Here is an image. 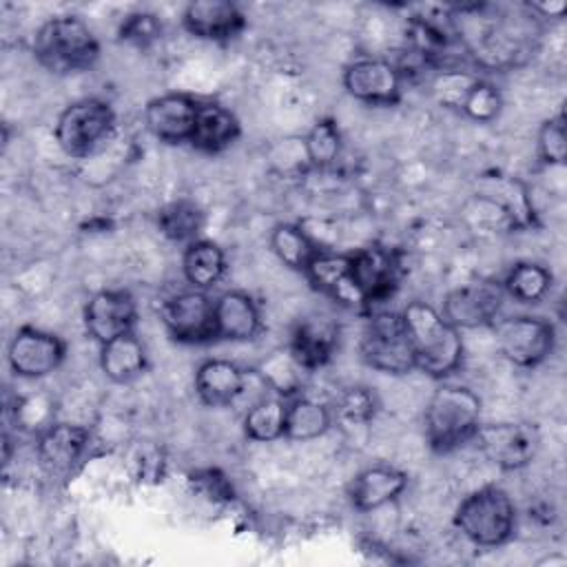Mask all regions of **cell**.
<instances>
[{
    "label": "cell",
    "instance_id": "6da1fadb",
    "mask_svg": "<svg viewBox=\"0 0 567 567\" xmlns=\"http://www.w3.org/2000/svg\"><path fill=\"white\" fill-rule=\"evenodd\" d=\"M412 352L414 368L432 379H445L458 370L463 361V337L441 310L425 301H410L401 310Z\"/></svg>",
    "mask_w": 567,
    "mask_h": 567
},
{
    "label": "cell",
    "instance_id": "7a4b0ae2",
    "mask_svg": "<svg viewBox=\"0 0 567 567\" xmlns=\"http://www.w3.org/2000/svg\"><path fill=\"white\" fill-rule=\"evenodd\" d=\"M481 396L467 385H441L432 392L423 412V432L427 445L447 454L472 441L481 425Z\"/></svg>",
    "mask_w": 567,
    "mask_h": 567
},
{
    "label": "cell",
    "instance_id": "3957f363",
    "mask_svg": "<svg viewBox=\"0 0 567 567\" xmlns=\"http://www.w3.org/2000/svg\"><path fill=\"white\" fill-rule=\"evenodd\" d=\"M33 58L49 73H80L97 62L100 42L78 16H53L33 35Z\"/></svg>",
    "mask_w": 567,
    "mask_h": 567
},
{
    "label": "cell",
    "instance_id": "277c9868",
    "mask_svg": "<svg viewBox=\"0 0 567 567\" xmlns=\"http://www.w3.org/2000/svg\"><path fill=\"white\" fill-rule=\"evenodd\" d=\"M454 527L478 547L505 545L516 527L514 501L503 487L483 485L458 503Z\"/></svg>",
    "mask_w": 567,
    "mask_h": 567
},
{
    "label": "cell",
    "instance_id": "5b68a950",
    "mask_svg": "<svg viewBox=\"0 0 567 567\" xmlns=\"http://www.w3.org/2000/svg\"><path fill=\"white\" fill-rule=\"evenodd\" d=\"M361 359L377 372L383 374H408L414 368L412 343L403 323L401 312L372 310L359 343Z\"/></svg>",
    "mask_w": 567,
    "mask_h": 567
},
{
    "label": "cell",
    "instance_id": "8992f818",
    "mask_svg": "<svg viewBox=\"0 0 567 567\" xmlns=\"http://www.w3.org/2000/svg\"><path fill=\"white\" fill-rule=\"evenodd\" d=\"M115 111L106 100L84 97L69 104L55 120V142L69 157L93 155L113 133Z\"/></svg>",
    "mask_w": 567,
    "mask_h": 567
},
{
    "label": "cell",
    "instance_id": "52a82bcc",
    "mask_svg": "<svg viewBox=\"0 0 567 567\" xmlns=\"http://www.w3.org/2000/svg\"><path fill=\"white\" fill-rule=\"evenodd\" d=\"M496 341L501 354L518 368L540 365L554 350L556 330L543 317L518 315L503 319L496 326Z\"/></svg>",
    "mask_w": 567,
    "mask_h": 567
},
{
    "label": "cell",
    "instance_id": "ba28073f",
    "mask_svg": "<svg viewBox=\"0 0 567 567\" xmlns=\"http://www.w3.org/2000/svg\"><path fill=\"white\" fill-rule=\"evenodd\" d=\"M64 352L66 346L55 332L22 326L7 346V363L20 379H42L60 368Z\"/></svg>",
    "mask_w": 567,
    "mask_h": 567
},
{
    "label": "cell",
    "instance_id": "9c48e42d",
    "mask_svg": "<svg viewBox=\"0 0 567 567\" xmlns=\"http://www.w3.org/2000/svg\"><path fill=\"white\" fill-rule=\"evenodd\" d=\"M168 334L179 343H206L217 339L213 299L206 290L188 288L168 297L159 308Z\"/></svg>",
    "mask_w": 567,
    "mask_h": 567
},
{
    "label": "cell",
    "instance_id": "30bf717a",
    "mask_svg": "<svg viewBox=\"0 0 567 567\" xmlns=\"http://www.w3.org/2000/svg\"><path fill=\"white\" fill-rule=\"evenodd\" d=\"M472 441L503 470L525 467L538 450V432L529 423H481Z\"/></svg>",
    "mask_w": 567,
    "mask_h": 567
},
{
    "label": "cell",
    "instance_id": "8fae6325",
    "mask_svg": "<svg viewBox=\"0 0 567 567\" xmlns=\"http://www.w3.org/2000/svg\"><path fill=\"white\" fill-rule=\"evenodd\" d=\"M503 301L505 290L498 281H472L445 295L441 315L458 330L483 328L494 323Z\"/></svg>",
    "mask_w": 567,
    "mask_h": 567
},
{
    "label": "cell",
    "instance_id": "7c38bea8",
    "mask_svg": "<svg viewBox=\"0 0 567 567\" xmlns=\"http://www.w3.org/2000/svg\"><path fill=\"white\" fill-rule=\"evenodd\" d=\"M403 73L385 58H359L343 69V89L350 97L388 106L401 97Z\"/></svg>",
    "mask_w": 567,
    "mask_h": 567
},
{
    "label": "cell",
    "instance_id": "4fadbf2b",
    "mask_svg": "<svg viewBox=\"0 0 567 567\" xmlns=\"http://www.w3.org/2000/svg\"><path fill=\"white\" fill-rule=\"evenodd\" d=\"M352 268L363 295V310H379L399 286V255L383 246H368L352 252Z\"/></svg>",
    "mask_w": 567,
    "mask_h": 567
},
{
    "label": "cell",
    "instance_id": "5bb4252c",
    "mask_svg": "<svg viewBox=\"0 0 567 567\" xmlns=\"http://www.w3.org/2000/svg\"><path fill=\"white\" fill-rule=\"evenodd\" d=\"M91 447V432L75 423L47 425L38 436V461L51 476H69L84 461Z\"/></svg>",
    "mask_w": 567,
    "mask_h": 567
},
{
    "label": "cell",
    "instance_id": "9a60e30c",
    "mask_svg": "<svg viewBox=\"0 0 567 567\" xmlns=\"http://www.w3.org/2000/svg\"><path fill=\"white\" fill-rule=\"evenodd\" d=\"M303 275L315 290L330 297L332 301L348 308H363V295L354 279L352 252H334L321 248L310 259Z\"/></svg>",
    "mask_w": 567,
    "mask_h": 567
},
{
    "label": "cell",
    "instance_id": "2e32d148",
    "mask_svg": "<svg viewBox=\"0 0 567 567\" xmlns=\"http://www.w3.org/2000/svg\"><path fill=\"white\" fill-rule=\"evenodd\" d=\"M137 306L126 290H100L84 306V328L100 346L133 332Z\"/></svg>",
    "mask_w": 567,
    "mask_h": 567
},
{
    "label": "cell",
    "instance_id": "e0dca14e",
    "mask_svg": "<svg viewBox=\"0 0 567 567\" xmlns=\"http://www.w3.org/2000/svg\"><path fill=\"white\" fill-rule=\"evenodd\" d=\"M199 102L186 93H164L148 100L144 109L146 128L166 144H184L190 140Z\"/></svg>",
    "mask_w": 567,
    "mask_h": 567
},
{
    "label": "cell",
    "instance_id": "ac0fdd59",
    "mask_svg": "<svg viewBox=\"0 0 567 567\" xmlns=\"http://www.w3.org/2000/svg\"><path fill=\"white\" fill-rule=\"evenodd\" d=\"M184 29L208 42H228L246 27L244 11L230 0H193L182 13Z\"/></svg>",
    "mask_w": 567,
    "mask_h": 567
},
{
    "label": "cell",
    "instance_id": "d6986e66",
    "mask_svg": "<svg viewBox=\"0 0 567 567\" xmlns=\"http://www.w3.org/2000/svg\"><path fill=\"white\" fill-rule=\"evenodd\" d=\"M246 372L228 359H206L195 370V394L204 405L221 408L239 401L246 388Z\"/></svg>",
    "mask_w": 567,
    "mask_h": 567
},
{
    "label": "cell",
    "instance_id": "ffe728a7",
    "mask_svg": "<svg viewBox=\"0 0 567 567\" xmlns=\"http://www.w3.org/2000/svg\"><path fill=\"white\" fill-rule=\"evenodd\" d=\"M215 334L226 341H250L261 330V312L255 299L241 290H226L213 301Z\"/></svg>",
    "mask_w": 567,
    "mask_h": 567
},
{
    "label": "cell",
    "instance_id": "44dd1931",
    "mask_svg": "<svg viewBox=\"0 0 567 567\" xmlns=\"http://www.w3.org/2000/svg\"><path fill=\"white\" fill-rule=\"evenodd\" d=\"M337 341H339V328L334 321L326 317H306L292 330L288 350L297 359V363L306 372H310L326 365L332 359L337 350Z\"/></svg>",
    "mask_w": 567,
    "mask_h": 567
},
{
    "label": "cell",
    "instance_id": "7402d4cb",
    "mask_svg": "<svg viewBox=\"0 0 567 567\" xmlns=\"http://www.w3.org/2000/svg\"><path fill=\"white\" fill-rule=\"evenodd\" d=\"M405 487H408L405 472L390 465H372L361 470L352 478L348 487V498L354 509L372 512L396 501L405 492Z\"/></svg>",
    "mask_w": 567,
    "mask_h": 567
},
{
    "label": "cell",
    "instance_id": "603a6c76",
    "mask_svg": "<svg viewBox=\"0 0 567 567\" xmlns=\"http://www.w3.org/2000/svg\"><path fill=\"white\" fill-rule=\"evenodd\" d=\"M239 120L230 109L217 102H199L188 144L202 153H219L239 137Z\"/></svg>",
    "mask_w": 567,
    "mask_h": 567
},
{
    "label": "cell",
    "instance_id": "cb8c5ba5",
    "mask_svg": "<svg viewBox=\"0 0 567 567\" xmlns=\"http://www.w3.org/2000/svg\"><path fill=\"white\" fill-rule=\"evenodd\" d=\"M100 368L113 383H128L146 370V350L135 332L115 337L100 346Z\"/></svg>",
    "mask_w": 567,
    "mask_h": 567
},
{
    "label": "cell",
    "instance_id": "d4e9b609",
    "mask_svg": "<svg viewBox=\"0 0 567 567\" xmlns=\"http://www.w3.org/2000/svg\"><path fill=\"white\" fill-rule=\"evenodd\" d=\"M226 252L208 239H195L186 244L182 255V272L190 288L210 290L226 275Z\"/></svg>",
    "mask_w": 567,
    "mask_h": 567
},
{
    "label": "cell",
    "instance_id": "484cf974",
    "mask_svg": "<svg viewBox=\"0 0 567 567\" xmlns=\"http://www.w3.org/2000/svg\"><path fill=\"white\" fill-rule=\"evenodd\" d=\"M332 410L306 394H295L286 399V432L284 439L290 441H312L326 434L332 425Z\"/></svg>",
    "mask_w": 567,
    "mask_h": 567
},
{
    "label": "cell",
    "instance_id": "4316f807",
    "mask_svg": "<svg viewBox=\"0 0 567 567\" xmlns=\"http://www.w3.org/2000/svg\"><path fill=\"white\" fill-rule=\"evenodd\" d=\"M244 434L257 443L284 439L286 432V399L279 394L261 396L244 412Z\"/></svg>",
    "mask_w": 567,
    "mask_h": 567
},
{
    "label": "cell",
    "instance_id": "83f0119b",
    "mask_svg": "<svg viewBox=\"0 0 567 567\" xmlns=\"http://www.w3.org/2000/svg\"><path fill=\"white\" fill-rule=\"evenodd\" d=\"M551 272L536 261H518L514 264L505 279L501 281L505 297H512L518 303H538L551 290Z\"/></svg>",
    "mask_w": 567,
    "mask_h": 567
},
{
    "label": "cell",
    "instance_id": "f1b7e54d",
    "mask_svg": "<svg viewBox=\"0 0 567 567\" xmlns=\"http://www.w3.org/2000/svg\"><path fill=\"white\" fill-rule=\"evenodd\" d=\"M270 248L290 270L303 272L310 259L321 250L317 241L299 224H277L270 233Z\"/></svg>",
    "mask_w": 567,
    "mask_h": 567
},
{
    "label": "cell",
    "instance_id": "f546056e",
    "mask_svg": "<svg viewBox=\"0 0 567 567\" xmlns=\"http://www.w3.org/2000/svg\"><path fill=\"white\" fill-rule=\"evenodd\" d=\"M478 197L487 199L501 215H505L512 224H527L532 219V204L525 186L509 177H487Z\"/></svg>",
    "mask_w": 567,
    "mask_h": 567
},
{
    "label": "cell",
    "instance_id": "4dcf8cb0",
    "mask_svg": "<svg viewBox=\"0 0 567 567\" xmlns=\"http://www.w3.org/2000/svg\"><path fill=\"white\" fill-rule=\"evenodd\" d=\"M157 228L171 241L190 244L204 228V210L190 199L168 202L157 210Z\"/></svg>",
    "mask_w": 567,
    "mask_h": 567
},
{
    "label": "cell",
    "instance_id": "1f68e13d",
    "mask_svg": "<svg viewBox=\"0 0 567 567\" xmlns=\"http://www.w3.org/2000/svg\"><path fill=\"white\" fill-rule=\"evenodd\" d=\"M266 388L284 399H290L301 392V381L306 370L297 363V359L290 354L288 348L275 350L270 357H266L259 368L255 370Z\"/></svg>",
    "mask_w": 567,
    "mask_h": 567
},
{
    "label": "cell",
    "instance_id": "d6a6232c",
    "mask_svg": "<svg viewBox=\"0 0 567 567\" xmlns=\"http://www.w3.org/2000/svg\"><path fill=\"white\" fill-rule=\"evenodd\" d=\"M303 146L310 168H330L341 155V133L337 122L330 117L317 120L315 126L303 137Z\"/></svg>",
    "mask_w": 567,
    "mask_h": 567
},
{
    "label": "cell",
    "instance_id": "836d02e7",
    "mask_svg": "<svg viewBox=\"0 0 567 567\" xmlns=\"http://www.w3.org/2000/svg\"><path fill=\"white\" fill-rule=\"evenodd\" d=\"M476 80L478 75L465 69H441L432 80V93L439 104L461 111Z\"/></svg>",
    "mask_w": 567,
    "mask_h": 567
},
{
    "label": "cell",
    "instance_id": "e575fe53",
    "mask_svg": "<svg viewBox=\"0 0 567 567\" xmlns=\"http://www.w3.org/2000/svg\"><path fill=\"white\" fill-rule=\"evenodd\" d=\"M501 109H503V97H501V91L496 89V84L478 78L474 82V86L470 89L461 111L476 122H492L498 117Z\"/></svg>",
    "mask_w": 567,
    "mask_h": 567
},
{
    "label": "cell",
    "instance_id": "d590c367",
    "mask_svg": "<svg viewBox=\"0 0 567 567\" xmlns=\"http://www.w3.org/2000/svg\"><path fill=\"white\" fill-rule=\"evenodd\" d=\"M538 155L549 166H563L567 159V133H565V115L558 113L543 122L538 131Z\"/></svg>",
    "mask_w": 567,
    "mask_h": 567
},
{
    "label": "cell",
    "instance_id": "8d00e7d4",
    "mask_svg": "<svg viewBox=\"0 0 567 567\" xmlns=\"http://www.w3.org/2000/svg\"><path fill=\"white\" fill-rule=\"evenodd\" d=\"M159 33H162V24H159L157 16H153V13H131L120 24L117 35H120L122 42L146 47V44L155 42Z\"/></svg>",
    "mask_w": 567,
    "mask_h": 567
},
{
    "label": "cell",
    "instance_id": "74e56055",
    "mask_svg": "<svg viewBox=\"0 0 567 567\" xmlns=\"http://www.w3.org/2000/svg\"><path fill=\"white\" fill-rule=\"evenodd\" d=\"M374 408L377 401L368 388H350L337 405V416L346 423H365L374 414Z\"/></svg>",
    "mask_w": 567,
    "mask_h": 567
},
{
    "label": "cell",
    "instance_id": "f35d334b",
    "mask_svg": "<svg viewBox=\"0 0 567 567\" xmlns=\"http://www.w3.org/2000/svg\"><path fill=\"white\" fill-rule=\"evenodd\" d=\"M529 9L538 11L543 16H549V18H560L567 11V4L563 0H558V2H549V4H545V2L543 4H529Z\"/></svg>",
    "mask_w": 567,
    "mask_h": 567
}]
</instances>
